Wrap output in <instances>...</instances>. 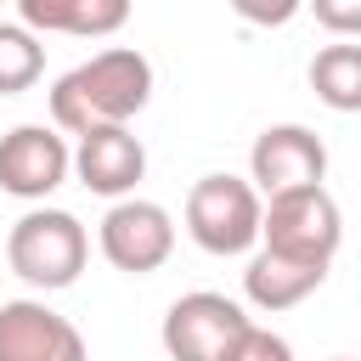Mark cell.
<instances>
[{
  "label": "cell",
  "mask_w": 361,
  "mask_h": 361,
  "mask_svg": "<svg viewBox=\"0 0 361 361\" xmlns=\"http://www.w3.org/2000/svg\"><path fill=\"white\" fill-rule=\"evenodd\" d=\"M147 102H152V62L135 45H107L51 85V124L85 135L102 124H130Z\"/></svg>",
  "instance_id": "1"
},
{
  "label": "cell",
  "mask_w": 361,
  "mask_h": 361,
  "mask_svg": "<svg viewBox=\"0 0 361 361\" xmlns=\"http://www.w3.org/2000/svg\"><path fill=\"white\" fill-rule=\"evenodd\" d=\"M90 259V231L79 226V214L68 209H51V203H34L11 231H6V265L39 288V293H62L79 282Z\"/></svg>",
  "instance_id": "2"
},
{
  "label": "cell",
  "mask_w": 361,
  "mask_h": 361,
  "mask_svg": "<svg viewBox=\"0 0 361 361\" xmlns=\"http://www.w3.org/2000/svg\"><path fill=\"white\" fill-rule=\"evenodd\" d=\"M259 226H265V197L254 180L243 175H203L186 192V237L214 254V259H237L248 248H259Z\"/></svg>",
  "instance_id": "3"
},
{
  "label": "cell",
  "mask_w": 361,
  "mask_h": 361,
  "mask_svg": "<svg viewBox=\"0 0 361 361\" xmlns=\"http://www.w3.org/2000/svg\"><path fill=\"white\" fill-rule=\"evenodd\" d=\"M344 243V214L333 203L327 186H293L265 197V226H259V248H276L288 259L322 265L333 271V254Z\"/></svg>",
  "instance_id": "4"
},
{
  "label": "cell",
  "mask_w": 361,
  "mask_h": 361,
  "mask_svg": "<svg viewBox=\"0 0 361 361\" xmlns=\"http://www.w3.org/2000/svg\"><path fill=\"white\" fill-rule=\"evenodd\" d=\"M254 333V316L214 293V288H197V293H180L169 310H164V355L169 361H231L243 350V338Z\"/></svg>",
  "instance_id": "5"
},
{
  "label": "cell",
  "mask_w": 361,
  "mask_h": 361,
  "mask_svg": "<svg viewBox=\"0 0 361 361\" xmlns=\"http://www.w3.org/2000/svg\"><path fill=\"white\" fill-rule=\"evenodd\" d=\"M96 248H102V259H107L113 271H124V276H152V271L175 254V220H169L164 203L130 192V197H118V203L102 214Z\"/></svg>",
  "instance_id": "6"
},
{
  "label": "cell",
  "mask_w": 361,
  "mask_h": 361,
  "mask_svg": "<svg viewBox=\"0 0 361 361\" xmlns=\"http://www.w3.org/2000/svg\"><path fill=\"white\" fill-rule=\"evenodd\" d=\"M73 175V147L56 124H17L0 135V192L23 203H45Z\"/></svg>",
  "instance_id": "7"
},
{
  "label": "cell",
  "mask_w": 361,
  "mask_h": 361,
  "mask_svg": "<svg viewBox=\"0 0 361 361\" xmlns=\"http://www.w3.org/2000/svg\"><path fill=\"white\" fill-rule=\"evenodd\" d=\"M248 180L259 197L293 192V186H322L327 180V141L310 124H265L248 147Z\"/></svg>",
  "instance_id": "8"
},
{
  "label": "cell",
  "mask_w": 361,
  "mask_h": 361,
  "mask_svg": "<svg viewBox=\"0 0 361 361\" xmlns=\"http://www.w3.org/2000/svg\"><path fill=\"white\" fill-rule=\"evenodd\" d=\"M0 361H90V350H85V333L45 299H6Z\"/></svg>",
  "instance_id": "9"
},
{
  "label": "cell",
  "mask_w": 361,
  "mask_h": 361,
  "mask_svg": "<svg viewBox=\"0 0 361 361\" xmlns=\"http://www.w3.org/2000/svg\"><path fill=\"white\" fill-rule=\"evenodd\" d=\"M73 175L85 192L96 197H130L147 175V147L141 135H130V124H102V130H85L73 141Z\"/></svg>",
  "instance_id": "10"
},
{
  "label": "cell",
  "mask_w": 361,
  "mask_h": 361,
  "mask_svg": "<svg viewBox=\"0 0 361 361\" xmlns=\"http://www.w3.org/2000/svg\"><path fill=\"white\" fill-rule=\"evenodd\" d=\"M322 282H327L322 265L288 259V254H276V248H254V254H248V271H243V293H248V305L265 310V316L305 305Z\"/></svg>",
  "instance_id": "11"
},
{
  "label": "cell",
  "mask_w": 361,
  "mask_h": 361,
  "mask_svg": "<svg viewBox=\"0 0 361 361\" xmlns=\"http://www.w3.org/2000/svg\"><path fill=\"white\" fill-rule=\"evenodd\" d=\"M17 23L34 34H73V39H107L130 23V0H11Z\"/></svg>",
  "instance_id": "12"
},
{
  "label": "cell",
  "mask_w": 361,
  "mask_h": 361,
  "mask_svg": "<svg viewBox=\"0 0 361 361\" xmlns=\"http://www.w3.org/2000/svg\"><path fill=\"white\" fill-rule=\"evenodd\" d=\"M310 90L333 113H361V45H322L310 56Z\"/></svg>",
  "instance_id": "13"
},
{
  "label": "cell",
  "mask_w": 361,
  "mask_h": 361,
  "mask_svg": "<svg viewBox=\"0 0 361 361\" xmlns=\"http://www.w3.org/2000/svg\"><path fill=\"white\" fill-rule=\"evenodd\" d=\"M45 73V45L28 23H6L0 17V96H23L34 90Z\"/></svg>",
  "instance_id": "14"
},
{
  "label": "cell",
  "mask_w": 361,
  "mask_h": 361,
  "mask_svg": "<svg viewBox=\"0 0 361 361\" xmlns=\"http://www.w3.org/2000/svg\"><path fill=\"white\" fill-rule=\"evenodd\" d=\"M248 28H288L299 11H305V0H226Z\"/></svg>",
  "instance_id": "15"
},
{
  "label": "cell",
  "mask_w": 361,
  "mask_h": 361,
  "mask_svg": "<svg viewBox=\"0 0 361 361\" xmlns=\"http://www.w3.org/2000/svg\"><path fill=\"white\" fill-rule=\"evenodd\" d=\"M305 11H316V23L338 39H361V0H305Z\"/></svg>",
  "instance_id": "16"
},
{
  "label": "cell",
  "mask_w": 361,
  "mask_h": 361,
  "mask_svg": "<svg viewBox=\"0 0 361 361\" xmlns=\"http://www.w3.org/2000/svg\"><path fill=\"white\" fill-rule=\"evenodd\" d=\"M231 361H293V344H288L282 333H271V327H254Z\"/></svg>",
  "instance_id": "17"
},
{
  "label": "cell",
  "mask_w": 361,
  "mask_h": 361,
  "mask_svg": "<svg viewBox=\"0 0 361 361\" xmlns=\"http://www.w3.org/2000/svg\"><path fill=\"white\" fill-rule=\"evenodd\" d=\"M333 361H350V355H333Z\"/></svg>",
  "instance_id": "18"
},
{
  "label": "cell",
  "mask_w": 361,
  "mask_h": 361,
  "mask_svg": "<svg viewBox=\"0 0 361 361\" xmlns=\"http://www.w3.org/2000/svg\"><path fill=\"white\" fill-rule=\"evenodd\" d=\"M0 6H6V0H0Z\"/></svg>",
  "instance_id": "19"
}]
</instances>
